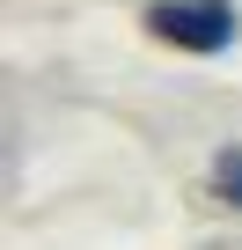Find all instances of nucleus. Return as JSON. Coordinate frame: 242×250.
<instances>
[{"mask_svg":"<svg viewBox=\"0 0 242 250\" xmlns=\"http://www.w3.org/2000/svg\"><path fill=\"white\" fill-rule=\"evenodd\" d=\"M147 30L162 44H176V52H220L235 37V8H227V0H154Z\"/></svg>","mask_w":242,"mask_h":250,"instance_id":"f257e3e1","label":"nucleus"},{"mask_svg":"<svg viewBox=\"0 0 242 250\" xmlns=\"http://www.w3.org/2000/svg\"><path fill=\"white\" fill-rule=\"evenodd\" d=\"M213 184H220V199H227V206H242V147H227V155L213 162Z\"/></svg>","mask_w":242,"mask_h":250,"instance_id":"f03ea898","label":"nucleus"}]
</instances>
